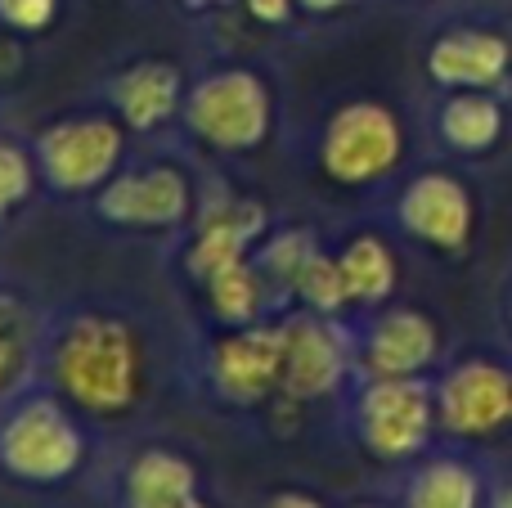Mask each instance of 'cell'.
Segmentation results:
<instances>
[{
	"instance_id": "obj_1",
	"label": "cell",
	"mask_w": 512,
	"mask_h": 508,
	"mask_svg": "<svg viewBox=\"0 0 512 508\" xmlns=\"http://www.w3.org/2000/svg\"><path fill=\"white\" fill-rule=\"evenodd\" d=\"M45 387L63 396L77 414L122 419L140 405L144 351L131 320L104 306H72L45 320L41 351Z\"/></svg>"
},
{
	"instance_id": "obj_23",
	"label": "cell",
	"mask_w": 512,
	"mask_h": 508,
	"mask_svg": "<svg viewBox=\"0 0 512 508\" xmlns=\"http://www.w3.org/2000/svg\"><path fill=\"white\" fill-rule=\"evenodd\" d=\"M315 252H319V248H315V239H310V230H279V234H270V239L256 248V266L265 270V279H274V284L292 288L297 270L306 266Z\"/></svg>"
},
{
	"instance_id": "obj_29",
	"label": "cell",
	"mask_w": 512,
	"mask_h": 508,
	"mask_svg": "<svg viewBox=\"0 0 512 508\" xmlns=\"http://www.w3.org/2000/svg\"><path fill=\"white\" fill-rule=\"evenodd\" d=\"M351 0H297V9H306V14H337V9H346Z\"/></svg>"
},
{
	"instance_id": "obj_5",
	"label": "cell",
	"mask_w": 512,
	"mask_h": 508,
	"mask_svg": "<svg viewBox=\"0 0 512 508\" xmlns=\"http://www.w3.org/2000/svg\"><path fill=\"white\" fill-rule=\"evenodd\" d=\"M315 162L342 189L382 185L405 162V126L378 99H346L328 113L319 131Z\"/></svg>"
},
{
	"instance_id": "obj_2",
	"label": "cell",
	"mask_w": 512,
	"mask_h": 508,
	"mask_svg": "<svg viewBox=\"0 0 512 508\" xmlns=\"http://www.w3.org/2000/svg\"><path fill=\"white\" fill-rule=\"evenodd\" d=\"M86 464V428L54 387H27L0 405V473L23 486H63Z\"/></svg>"
},
{
	"instance_id": "obj_26",
	"label": "cell",
	"mask_w": 512,
	"mask_h": 508,
	"mask_svg": "<svg viewBox=\"0 0 512 508\" xmlns=\"http://www.w3.org/2000/svg\"><path fill=\"white\" fill-rule=\"evenodd\" d=\"M243 9H248L252 23H265V27H279L292 18V9H297V0H239Z\"/></svg>"
},
{
	"instance_id": "obj_8",
	"label": "cell",
	"mask_w": 512,
	"mask_h": 508,
	"mask_svg": "<svg viewBox=\"0 0 512 508\" xmlns=\"http://www.w3.org/2000/svg\"><path fill=\"white\" fill-rule=\"evenodd\" d=\"M207 387L225 405H239V410H252V405L283 396V320L279 315L225 329L207 347Z\"/></svg>"
},
{
	"instance_id": "obj_14",
	"label": "cell",
	"mask_w": 512,
	"mask_h": 508,
	"mask_svg": "<svg viewBox=\"0 0 512 508\" xmlns=\"http://www.w3.org/2000/svg\"><path fill=\"white\" fill-rule=\"evenodd\" d=\"M512 72V41L490 27H454L427 50V77L441 90H499Z\"/></svg>"
},
{
	"instance_id": "obj_9",
	"label": "cell",
	"mask_w": 512,
	"mask_h": 508,
	"mask_svg": "<svg viewBox=\"0 0 512 508\" xmlns=\"http://www.w3.org/2000/svg\"><path fill=\"white\" fill-rule=\"evenodd\" d=\"M283 320V401H319L355 378V338L342 320L315 311H288Z\"/></svg>"
},
{
	"instance_id": "obj_12",
	"label": "cell",
	"mask_w": 512,
	"mask_h": 508,
	"mask_svg": "<svg viewBox=\"0 0 512 508\" xmlns=\"http://www.w3.org/2000/svg\"><path fill=\"white\" fill-rule=\"evenodd\" d=\"M391 216H396L400 234H409L414 243L459 257L472 243L477 203H472V189L450 171H418L414 180L400 185Z\"/></svg>"
},
{
	"instance_id": "obj_4",
	"label": "cell",
	"mask_w": 512,
	"mask_h": 508,
	"mask_svg": "<svg viewBox=\"0 0 512 508\" xmlns=\"http://www.w3.org/2000/svg\"><path fill=\"white\" fill-rule=\"evenodd\" d=\"M180 122L207 149L252 153L270 140V126H274L270 86L261 81V72L239 68V63L212 68L185 90Z\"/></svg>"
},
{
	"instance_id": "obj_3",
	"label": "cell",
	"mask_w": 512,
	"mask_h": 508,
	"mask_svg": "<svg viewBox=\"0 0 512 508\" xmlns=\"http://www.w3.org/2000/svg\"><path fill=\"white\" fill-rule=\"evenodd\" d=\"M346 423L364 455L378 464H414L427 455L436 428L432 378H355Z\"/></svg>"
},
{
	"instance_id": "obj_10",
	"label": "cell",
	"mask_w": 512,
	"mask_h": 508,
	"mask_svg": "<svg viewBox=\"0 0 512 508\" xmlns=\"http://www.w3.org/2000/svg\"><path fill=\"white\" fill-rule=\"evenodd\" d=\"M95 216L113 230H185L194 221V180L189 171L171 162H149V167L117 171L95 198Z\"/></svg>"
},
{
	"instance_id": "obj_24",
	"label": "cell",
	"mask_w": 512,
	"mask_h": 508,
	"mask_svg": "<svg viewBox=\"0 0 512 508\" xmlns=\"http://www.w3.org/2000/svg\"><path fill=\"white\" fill-rule=\"evenodd\" d=\"M36 180H41V176H36L32 149H23L18 140L0 135V221H5L9 212H18V207L32 198Z\"/></svg>"
},
{
	"instance_id": "obj_32",
	"label": "cell",
	"mask_w": 512,
	"mask_h": 508,
	"mask_svg": "<svg viewBox=\"0 0 512 508\" xmlns=\"http://www.w3.org/2000/svg\"><path fill=\"white\" fill-rule=\"evenodd\" d=\"M351 508H387V504H351Z\"/></svg>"
},
{
	"instance_id": "obj_6",
	"label": "cell",
	"mask_w": 512,
	"mask_h": 508,
	"mask_svg": "<svg viewBox=\"0 0 512 508\" xmlns=\"http://www.w3.org/2000/svg\"><path fill=\"white\" fill-rule=\"evenodd\" d=\"M36 176L59 198H95L126 162V126L113 113L50 122L32 144Z\"/></svg>"
},
{
	"instance_id": "obj_30",
	"label": "cell",
	"mask_w": 512,
	"mask_h": 508,
	"mask_svg": "<svg viewBox=\"0 0 512 508\" xmlns=\"http://www.w3.org/2000/svg\"><path fill=\"white\" fill-rule=\"evenodd\" d=\"M185 508H212V504H207V500H203V495H194V500H189Z\"/></svg>"
},
{
	"instance_id": "obj_13",
	"label": "cell",
	"mask_w": 512,
	"mask_h": 508,
	"mask_svg": "<svg viewBox=\"0 0 512 508\" xmlns=\"http://www.w3.org/2000/svg\"><path fill=\"white\" fill-rule=\"evenodd\" d=\"M185 72L167 59H135L104 81V99L126 131H162L185 104Z\"/></svg>"
},
{
	"instance_id": "obj_25",
	"label": "cell",
	"mask_w": 512,
	"mask_h": 508,
	"mask_svg": "<svg viewBox=\"0 0 512 508\" xmlns=\"http://www.w3.org/2000/svg\"><path fill=\"white\" fill-rule=\"evenodd\" d=\"M63 0H0V27L18 36H36L59 18Z\"/></svg>"
},
{
	"instance_id": "obj_16",
	"label": "cell",
	"mask_w": 512,
	"mask_h": 508,
	"mask_svg": "<svg viewBox=\"0 0 512 508\" xmlns=\"http://www.w3.org/2000/svg\"><path fill=\"white\" fill-rule=\"evenodd\" d=\"M265 234V212L261 203H230L221 207L216 216L198 221L194 243L185 252V266L189 275L203 284L212 279L216 270L234 266V261H248V248H256V239Z\"/></svg>"
},
{
	"instance_id": "obj_18",
	"label": "cell",
	"mask_w": 512,
	"mask_h": 508,
	"mask_svg": "<svg viewBox=\"0 0 512 508\" xmlns=\"http://www.w3.org/2000/svg\"><path fill=\"white\" fill-rule=\"evenodd\" d=\"M486 477L463 455H427L409 468L400 508H486Z\"/></svg>"
},
{
	"instance_id": "obj_20",
	"label": "cell",
	"mask_w": 512,
	"mask_h": 508,
	"mask_svg": "<svg viewBox=\"0 0 512 508\" xmlns=\"http://www.w3.org/2000/svg\"><path fill=\"white\" fill-rule=\"evenodd\" d=\"M337 266H342V279H346V297H351V306H360L364 315L382 311L400 284L396 252H391V243L382 239V234H355V239L337 252Z\"/></svg>"
},
{
	"instance_id": "obj_21",
	"label": "cell",
	"mask_w": 512,
	"mask_h": 508,
	"mask_svg": "<svg viewBox=\"0 0 512 508\" xmlns=\"http://www.w3.org/2000/svg\"><path fill=\"white\" fill-rule=\"evenodd\" d=\"M265 270L256 266V257L234 261V266L216 270L212 279H203L207 293V311L225 324V329H239V324H256L270 315V297H265Z\"/></svg>"
},
{
	"instance_id": "obj_7",
	"label": "cell",
	"mask_w": 512,
	"mask_h": 508,
	"mask_svg": "<svg viewBox=\"0 0 512 508\" xmlns=\"http://www.w3.org/2000/svg\"><path fill=\"white\" fill-rule=\"evenodd\" d=\"M436 428L454 441H490L512 428V369L495 356H463L432 378Z\"/></svg>"
},
{
	"instance_id": "obj_11",
	"label": "cell",
	"mask_w": 512,
	"mask_h": 508,
	"mask_svg": "<svg viewBox=\"0 0 512 508\" xmlns=\"http://www.w3.org/2000/svg\"><path fill=\"white\" fill-rule=\"evenodd\" d=\"M355 338V378H432L441 329L418 306H382L364 315ZM351 378V383H355Z\"/></svg>"
},
{
	"instance_id": "obj_17",
	"label": "cell",
	"mask_w": 512,
	"mask_h": 508,
	"mask_svg": "<svg viewBox=\"0 0 512 508\" xmlns=\"http://www.w3.org/2000/svg\"><path fill=\"white\" fill-rule=\"evenodd\" d=\"M41 351L45 320L36 315V306L0 288V405L32 387V378L41 374Z\"/></svg>"
},
{
	"instance_id": "obj_19",
	"label": "cell",
	"mask_w": 512,
	"mask_h": 508,
	"mask_svg": "<svg viewBox=\"0 0 512 508\" xmlns=\"http://www.w3.org/2000/svg\"><path fill=\"white\" fill-rule=\"evenodd\" d=\"M436 135L454 153L481 158L504 140V104L495 99V90H450L436 108Z\"/></svg>"
},
{
	"instance_id": "obj_27",
	"label": "cell",
	"mask_w": 512,
	"mask_h": 508,
	"mask_svg": "<svg viewBox=\"0 0 512 508\" xmlns=\"http://www.w3.org/2000/svg\"><path fill=\"white\" fill-rule=\"evenodd\" d=\"M256 508H324V500H315V495H306V491H274Z\"/></svg>"
},
{
	"instance_id": "obj_28",
	"label": "cell",
	"mask_w": 512,
	"mask_h": 508,
	"mask_svg": "<svg viewBox=\"0 0 512 508\" xmlns=\"http://www.w3.org/2000/svg\"><path fill=\"white\" fill-rule=\"evenodd\" d=\"M486 508H512V477H504V482H499V486H490Z\"/></svg>"
},
{
	"instance_id": "obj_31",
	"label": "cell",
	"mask_w": 512,
	"mask_h": 508,
	"mask_svg": "<svg viewBox=\"0 0 512 508\" xmlns=\"http://www.w3.org/2000/svg\"><path fill=\"white\" fill-rule=\"evenodd\" d=\"M508 329H512V288H508Z\"/></svg>"
},
{
	"instance_id": "obj_15",
	"label": "cell",
	"mask_w": 512,
	"mask_h": 508,
	"mask_svg": "<svg viewBox=\"0 0 512 508\" xmlns=\"http://www.w3.org/2000/svg\"><path fill=\"white\" fill-rule=\"evenodd\" d=\"M198 495V468L171 446H144L122 468L117 508H185Z\"/></svg>"
},
{
	"instance_id": "obj_22",
	"label": "cell",
	"mask_w": 512,
	"mask_h": 508,
	"mask_svg": "<svg viewBox=\"0 0 512 508\" xmlns=\"http://www.w3.org/2000/svg\"><path fill=\"white\" fill-rule=\"evenodd\" d=\"M292 297H297L301 311H315V315H328V320H337V315L351 306L337 257H328V252H315V257H310L306 266L297 270V279H292Z\"/></svg>"
},
{
	"instance_id": "obj_33",
	"label": "cell",
	"mask_w": 512,
	"mask_h": 508,
	"mask_svg": "<svg viewBox=\"0 0 512 508\" xmlns=\"http://www.w3.org/2000/svg\"><path fill=\"white\" fill-rule=\"evenodd\" d=\"M216 5H234V0H216Z\"/></svg>"
}]
</instances>
